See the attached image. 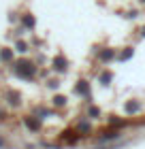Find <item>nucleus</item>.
I'll use <instances>...</instances> for the list:
<instances>
[{
	"mask_svg": "<svg viewBox=\"0 0 145 149\" xmlns=\"http://www.w3.org/2000/svg\"><path fill=\"white\" fill-rule=\"evenodd\" d=\"M113 58H115V49H102V51H98V60H100V62H111Z\"/></svg>",
	"mask_w": 145,
	"mask_h": 149,
	"instance_id": "obj_7",
	"label": "nucleus"
},
{
	"mask_svg": "<svg viewBox=\"0 0 145 149\" xmlns=\"http://www.w3.org/2000/svg\"><path fill=\"white\" fill-rule=\"evenodd\" d=\"M13 72H15L19 79L30 81V79L36 77V64L30 62V60H17V62L13 64Z\"/></svg>",
	"mask_w": 145,
	"mask_h": 149,
	"instance_id": "obj_1",
	"label": "nucleus"
},
{
	"mask_svg": "<svg viewBox=\"0 0 145 149\" xmlns=\"http://www.w3.org/2000/svg\"><path fill=\"white\" fill-rule=\"evenodd\" d=\"M0 147H6V141L4 139H0Z\"/></svg>",
	"mask_w": 145,
	"mask_h": 149,
	"instance_id": "obj_19",
	"label": "nucleus"
},
{
	"mask_svg": "<svg viewBox=\"0 0 145 149\" xmlns=\"http://www.w3.org/2000/svg\"><path fill=\"white\" fill-rule=\"evenodd\" d=\"M66 66H68V60L64 56H56V58H53V70H56V72H64Z\"/></svg>",
	"mask_w": 145,
	"mask_h": 149,
	"instance_id": "obj_3",
	"label": "nucleus"
},
{
	"mask_svg": "<svg viewBox=\"0 0 145 149\" xmlns=\"http://www.w3.org/2000/svg\"><path fill=\"white\" fill-rule=\"evenodd\" d=\"M115 139H120V132L117 130H105L98 136V143H107V141H115Z\"/></svg>",
	"mask_w": 145,
	"mask_h": 149,
	"instance_id": "obj_5",
	"label": "nucleus"
},
{
	"mask_svg": "<svg viewBox=\"0 0 145 149\" xmlns=\"http://www.w3.org/2000/svg\"><path fill=\"white\" fill-rule=\"evenodd\" d=\"M77 130L83 132V134H88L90 130H92V124H90L88 119H83V121H79V124H77Z\"/></svg>",
	"mask_w": 145,
	"mask_h": 149,
	"instance_id": "obj_12",
	"label": "nucleus"
},
{
	"mask_svg": "<svg viewBox=\"0 0 145 149\" xmlns=\"http://www.w3.org/2000/svg\"><path fill=\"white\" fill-rule=\"evenodd\" d=\"M6 102L13 104V107L22 104V96H19V92H9V94H6Z\"/></svg>",
	"mask_w": 145,
	"mask_h": 149,
	"instance_id": "obj_8",
	"label": "nucleus"
},
{
	"mask_svg": "<svg viewBox=\"0 0 145 149\" xmlns=\"http://www.w3.org/2000/svg\"><path fill=\"white\" fill-rule=\"evenodd\" d=\"M124 109H126V113L132 115V113H137V111H141V102H139V100H128Z\"/></svg>",
	"mask_w": 145,
	"mask_h": 149,
	"instance_id": "obj_9",
	"label": "nucleus"
},
{
	"mask_svg": "<svg viewBox=\"0 0 145 149\" xmlns=\"http://www.w3.org/2000/svg\"><path fill=\"white\" fill-rule=\"evenodd\" d=\"M111 79H113V74L109 72V70H102V72L98 74V81H100L102 85H109V83H111Z\"/></svg>",
	"mask_w": 145,
	"mask_h": 149,
	"instance_id": "obj_10",
	"label": "nucleus"
},
{
	"mask_svg": "<svg viewBox=\"0 0 145 149\" xmlns=\"http://www.w3.org/2000/svg\"><path fill=\"white\" fill-rule=\"evenodd\" d=\"M141 2H145V0H141Z\"/></svg>",
	"mask_w": 145,
	"mask_h": 149,
	"instance_id": "obj_21",
	"label": "nucleus"
},
{
	"mask_svg": "<svg viewBox=\"0 0 145 149\" xmlns=\"http://www.w3.org/2000/svg\"><path fill=\"white\" fill-rule=\"evenodd\" d=\"M132 53H134V49H132V47H126V49H124V51L120 53V60H122V62H126V60H130V58H132Z\"/></svg>",
	"mask_w": 145,
	"mask_h": 149,
	"instance_id": "obj_14",
	"label": "nucleus"
},
{
	"mask_svg": "<svg viewBox=\"0 0 145 149\" xmlns=\"http://www.w3.org/2000/svg\"><path fill=\"white\" fill-rule=\"evenodd\" d=\"M24 124H26V128L32 130V132L41 130V117H36V115H28V117H24Z\"/></svg>",
	"mask_w": 145,
	"mask_h": 149,
	"instance_id": "obj_2",
	"label": "nucleus"
},
{
	"mask_svg": "<svg viewBox=\"0 0 145 149\" xmlns=\"http://www.w3.org/2000/svg\"><path fill=\"white\" fill-rule=\"evenodd\" d=\"M88 115H90V117H98V115H100V109H98V107H90Z\"/></svg>",
	"mask_w": 145,
	"mask_h": 149,
	"instance_id": "obj_17",
	"label": "nucleus"
},
{
	"mask_svg": "<svg viewBox=\"0 0 145 149\" xmlns=\"http://www.w3.org/2000/svg\"><path fill=\"white\" fill-rule=\"evenodd\" d=\"M141 36H145V26H143V28H141Z\"/></svg>",
	"mask_w": 145,
	"mask_h": 149,
	"instance_id": "obj_20",
	"label": "nucleus"
},
{
	"mask_svg": "<svg viewBox=\"0 0 145 149\" xmlns=\"http://www.w3.org/2000/svg\"><path fill=\"white\" fill-rule=\"evenodd\" d=\"M62 141H64V143L75 145V143H79V141H81V134L73 132V130H66V132H62Z\"/></svg>",
	"mask_w": 145,
	"mask_h": 149,
	"instance_id": "obj_4",
	"label": "nucleus"
},
{
	"mask_svg": "<svg viewBox=\"0 0 145 149\" xmlns=\"http://www.w3.org/2000/svg\"><path fill=\"white\" fill-rule=\"evenodd\" d=\"M22 22H24V26H26V28H30V30L34 28V26H36V19H34V15H30V13H26Z\"/></svg>",
	"mask_w": 145,
	"mask_h": 149,
	"instance_id": "obj_11",
	"label": "nucleus"
},
{
	"mask_svg": "<svg viewBox=\"0 0 145 149\" xmlns=\"http://www.w3.org/2000/svg\"><path fill=\"white\" fill-rule=\"evenodd\" d=\"M75 92L77 94H81V96H85V98H90L92 94H90V83L88 81H79L77 83V87H75Z\"/></svg>",
	"mask_w": 145,
	"mask_h": 149,
	"instance_id": "obj_6",
	"label": "nucleus"
},
{
	"mask_svg": "<svg viewBox=\"0 0 145 149\" xmlns=\"http://www.w3.org/2000/svg\"><path fill=\"white\" fill-rule=\"evenodd\" d=\"M0 60H4V62H11V60H13V49L4 47V49L0 51Z\"/></svg>",
	"mask_w": 145,
	"mask_h": 149,
	"instance_id": "obj_13",
	"label": "nucleus"
},
{
	"mask_svg": "<svg viewBox=\"0 0 145 149\" xmlns=\"http://www.w3.org/2000/svg\"><path fill=\"white\" fill-rule=\"evenodd\" d=\"M15 49H17L19 53H26V51H28V45H26L24 40H17V43H15Z\"/></svg>",
	"mask_w": 145,
	"mask_h": 149,
	"instance_id": "obj_15",
	"label": "nucleus"
},
{
	"mask_svg": "<svg viewBox=\"0 0 145 149\" xmlns=\"http://www.w3.org/2000/svg\"><path fill=\"white\" fill-rule=\"evenodd\" d=\"M47 83H49V87H51V90H58V85H60V83H58V81H56V79H51V81H47Z\"/></svg>",
	"mask_w": 145,
	"mask_h": 149,
	"instance_id": "obj_18",
	"label": "nucleus"
},
{
	"mask_svg": "<svg viewBox=\"0 0 145 149\" xmlns=\"http://www.w3.org/2000/svg\"><path fill=\"white\" fill-rule=\"evenodd\" d=\"M53 104H56V107L66 104V96H56V98H53Z\"/></svg>",
	"mask_w": 145,
	"mask_h": 149,
	"instance_id": "obj_16",
	"label": "nucleus"
}]
</instances>
